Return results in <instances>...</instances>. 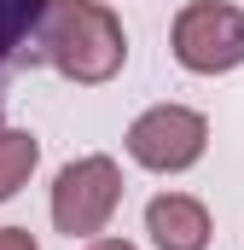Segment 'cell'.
<instances>
[{"label":"cell","instance_id":"obj_1","mask_svg":"<svg viewBox=\"0 0 244 250\" xmlns=\"http://www.w3.org/2000/svg\"><path fill=\"white\" fill-rule=\"evenodd\" d=\"M35 59L76 87H105L128 64V29L105 0H47L35 29Z\"/></svg>","mask_w":244,"mask_h":250},{"label":"cell","instance_id":"obj_2","mask_svg":"<svg viewBox=\"0 0 244 250\" xmlns=\"http://www.w3.org/2000/svg\"><path fill=\"white\" fill-rule=\"evenodd\" d=\"M175 64L192 76H227L244 64V6L239 0H186L169 23Z\"/></svg>","mask_w":244,"mask_h":250},{"label":"cell","instance_id":"obj_3","mask_svg":"<svg viewBox=\"0 0 244 250\" xmlns=\"http://www.w3.org/2000/svg\"><path fill=\"white\" fill-rule=\"evenodd\" d=\"M117 204H122V163L105 151H87V157L59 169L47 209H53V227L64 239H99L111 227Z\"/></svg>","mask_w":244,"mask_h":250},{"label":"cell","instance_id":"obj_4","mask_svg":"<svg viewBox=\"0 0 244 250\" xmlns=\"http://www.w3.org/2000/svg\"><path fill=\"white\" fill-rule=\"evenodd\" d=\"M128 157L151 175H186L209 151V117L192 105H151L128 123Z\"/></svg>","mask_w":244,"mask_h":250},{"label":"cell","instance_id":"obj_5","mask_svg":"<svg viewBox=\"0 0 244 250\" xmlns=\"http://www.w3.org/2000/svg\"><path fill=\"white\" fill-rule=\"evenodd\" d=\"M145 233H151L157 250H209L215 221H209L203 198H192V192H157L145 204Z\"/></svg>","mask_w":244,"mask_h":250},{"label":"cell","instance_id":"obj_6","mask_svg":"<svg viewBox=\"0 0 244 250\" xmlns=\"http://www.w3.org/2000/svg\"><path fill=\"white\" fill-rule=\"evenodd\" d=\"M41 12H47V0H0V87L12 82L18 64H35Z\"/></svg>","mask_w":244,"mask_h":250},{"label":"cell","instance_id":"obj_7","mask_svg":"<svg viewBox=\"0 0 244 250\" xmlns=\"http://www.w3.org/2000/svg\"><path fill=\"white\" fill-rule=\"evenodd\" d=\"M35 163H41V140L29 128H0V204L29 187Z\"/></svg>","mask_w":244,"mask_h":250},{"label":"cell","instance_id":"obj_8","mask_svg":"<svg viewBox=\"0 0 244 250\" xmlns=\"http://www.w3.org/2000/svg\"><path fill=\"white\" fill-rule=\"evenodd\" d=\"M0 250H41L29 227H0Z\"/></svg>","mask_w":244,"mask_h":250},{"label":"cell","instance_id":"obj_9","mask_svg":"<svg viewBox=\"0 0 244 250\" xmlns=\"http://www.w3.org/2000/svg\"><path fill=\"white\" fill-rule=\"evenodd\" d=\"M81 250H134V245H128V239H111V233H99V239H87Z\"/></svg>","mask_w":244,"mask_h":250}]
</instances>
